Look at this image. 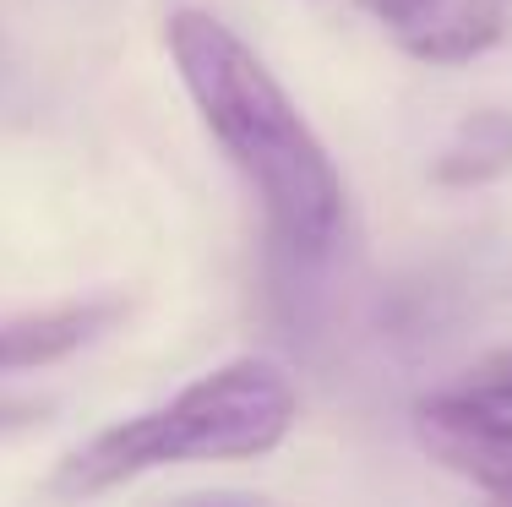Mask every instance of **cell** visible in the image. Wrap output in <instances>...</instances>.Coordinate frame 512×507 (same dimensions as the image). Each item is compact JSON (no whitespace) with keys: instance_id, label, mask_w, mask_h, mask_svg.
Listing matches in <instances>:
<instances>
[{"instance_id":"1","label":"cell","mask_w":512,"mask_h":507,"mask_svg":"<svg viewBox=\"0 0 512 507\" xmlns=\"http://www.w3.org/2000/svg\"><path fill=\"white\" fill-rule=\"evenodd\" d=\"M164 39L202 126L251 180L273 235L295 257H322L344 224V180L278 77L235 28L207 11H175Z\"/></svg>"},{"instance_id":"2","label":"cell","mask_w":512,"mask_h":507,"mask_svg":"<svg viewBox=\"0 0 512 507\" xmlns=\"http://www.w3.org/2000/svg\"><path fill=\"white\" fill-rule=\"evenodd\" d=\"M295 382L273 360H229L207 371L186 393L148 415L109 426L77 458H66L55 491L66 497H99V491L137 480L169 464H224V458H262L295 426Z\"/></svg>"},{"instance_id":"3","label":"cell","mask_w":512,"mask_h":507,"mask_svg":"<svg viewBox=\"0 0 512 507\" xmlns=\"http://www.w3.org/2000/svg\"><path fill=\"white\" fill-rule=\"evenodd\" d=\"M414 431H420L431 458H442L447 469L474 480L496 507H512V409L447 393L420 404Z\"/></svg>"},{"instance_id":"4","label":"cell","mask_w":512,"mask_h":507,"mask_svg":"<svg viewBox=\"0 0 512 507\" xmlns=\"http://www.w3.org/2000/svg\"><path fill=\"white\" fill-rule=\"evenodd\" d=\"M420 60H474L507 28V0H360Z\"/></svg>"},{"instance_id":"5","label":"cell","mask_w":512,"mask_h":507,"mask_svg":"<svg viewBox=\"0 0 512 507\" xmlns=\"http://www.w3.org/2000/svg\"><path fill=\"white\" fill-rule=\"evenodd\" d=\"M115 317H120L115 300H82V306H55V311L0 322V371H28V366L66 360L71 349L93 344Z\"/></svg>"},{"instance_id":"6","label":"cell","mask_w":512,"mask_h":507,"mask_svg":"<svg viewBox=\"0 0 512 507\" xmlns=\"http://www.w3.org/2000/svg\"><path fill=\"white\" fill-rule=\"evenodd\" d=\"M507 169H512V115L485 110V115L463 120L453 148L436 164V180H447V186H480V180H496Z\"/></svg>"},{"instance_id":"7","label":"cell","mask_w":512,"mask_h":507,"mask_svg":"<svg viewBox=\"0 0 512 507\" xmlns=\"http://www.w3.org/2000/svg\"><path fill=\"white\" fill-rule=\"evenodd\" d=\"M458 398L512 409V349H496V355L480 360V366H469V377L458 382Z\"/></svg>"},{"instance_id":"8","label":"cell","mask_w":512,"mask_h":507,"mask_svg":"<svg viewBox=\"0 0 512 507\" xmlns=\"http://www.w3.org/2000/svg\"><path fill=\"white\" fill-rule=\"evenodd\" d=\"M33 415H39L33 404H0V431H11V426H28Z\"/></svg>"},{"instance_id":"9","label":"cell","mask_w":512,"mask_h":507,"mask_svg":"<svg viewBox=\"0 0 512 507\" xmlns=\"http://www.w3.org/2000/svg\"><path fill=\"white\" fill-rule=\"evenodd\" d=\"M186 507H251V502H235V497H202V502H186Z\"/></svg>"}]
</instances>
